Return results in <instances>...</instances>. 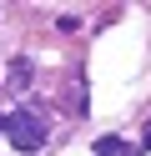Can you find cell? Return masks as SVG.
Masks as SVG:
<instances>
[{
	"instance_id": "cell-3",
	"label": "cell",
	"mask_w": 151,
	"mask_h": 156,
	"mask_svg": "<svg viewBox=\"0 0 151 156\" xmlns=\"http://www.w3.org/2000/svg\"><path fill=\"white\" fill-rule=\"evenodd\" d=\"M30 76H35V71H30V61H25V55H15V61H10V71H5V86H10V91H25Z\"/></svg>"
},
{
	"instance_id": "cell-1",
	"label": "cell",
	"mask_w": 151,
	"mask_h": 156,
	"mask_svg": "<svg viewBox=\"0 0 151 156\" xmlns=\"http://www.w3.org/2000/svg\"><path fill=\"white\" fill-rule=\"evenodd\" d=\"M0 131L10 136V146L15 151H40L45 146V131H50V121H45V111H15V116H5L0 121Z\"/></svg>"
},
{
	"instance_id": "cell-4",
	"label": "cell",
	"mask_w": 151,
	"mask_h": 156,
	"mask_svg": "<svg viewBox=\"0 0 151 156\" xmlns=\"http://www.w3.org/2000/svg\"><path fill=\"white\" fill-rule=\"evenodd\" d=\"M141 146H146V151H151V121L141 126Z\"/></svg>"
},
{
	"instance_id": "cell-2",
	"label": "cell",
	"mask_w": 151,
	"mask_h": 156,
	"mask_svg": "<svg viewBox=\"0 0 151 156\" xmlns=\"http://www.w3.org/2000/svg\"><path fill=\"white\" fill-rule=\"evenodd\" d=\"M96 156H141V146L121 141V136H96Z\"/></svg>"
}]
</instances>
